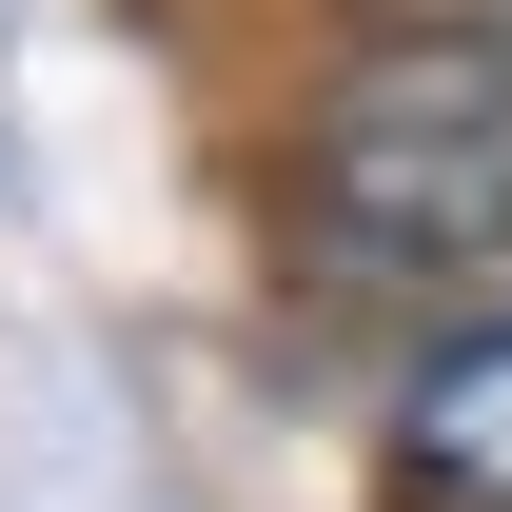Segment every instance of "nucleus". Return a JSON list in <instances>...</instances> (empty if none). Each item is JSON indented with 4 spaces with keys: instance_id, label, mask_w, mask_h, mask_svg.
<instances>
[{
    "instance_id": "f03ea898",
    "label": "nucleus",
    "mask_w": 512,
    "mask_h": 512,
    "mask_svg": "<svg viewBox=\"0 0 512 512\" xmlns=\"http://www.w3.org/2000/svg\"><path fill=\"white\" fill-rule=\"evenodd\" d=\"M375 512H512V296L414 316L375 375Z\"/></svg>"
},
{
    "instance_id": "f257e3e1",
    "label": "nucleus",
    "mask_w": 512,
    "mask_h": 512,
    "mask_svg": "<svg viewBox=\"0 0 512 512\" xmlns=\"http://www.w3.org/2000/svg\"><path fill=\"white\" fill-rule=\"evenodd\" d=\"M276 256L355 316H473L512 296V20L493 0H375L296 119H276Z\"/></svg>"
}]
</instances>
